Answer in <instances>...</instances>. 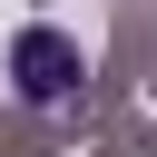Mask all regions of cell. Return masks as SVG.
<instances>
[{
    "label": "cell",
    "instance_id": "6da1fadb",
    "mask_svg": "<svg viewBox=\"0 0 157 157\" xmlns=\"http://www.w3.org/2000/svg\"><path fill=\"white\" fill-rule=\"evenodd\" d=\"M10 78H20L29 108H69L78 78H88V59H78L69 29H20V39H10Z\"/></svg>",
    "mask_w": 157,
    "mask_h": 157
}]
</instances>
